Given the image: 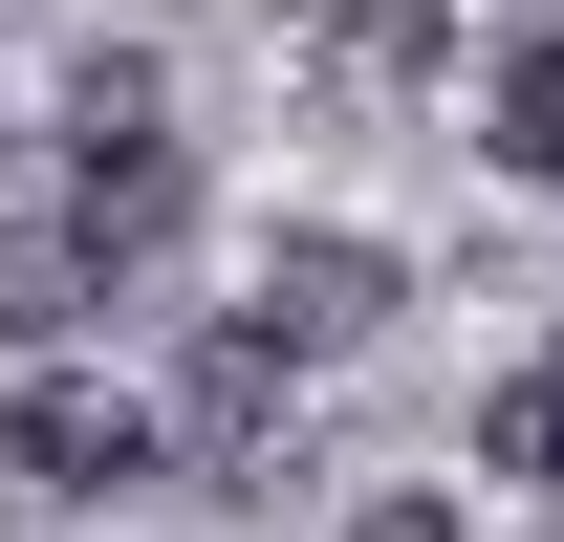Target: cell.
<instances>
[{
    "label": "cell",
    "instance_id": "obj_1",
    "mask_svg": "<svg viewBox=\"0 0 564 542\" xmlns=\"http://www.w3.org/2000/svg\"><path fill=\"white\" fill-rule=\"evenodd\" d=\"M152 456H174V412L109 391V369H22L0 391V477H44V499H131Z\"/></svg>",
    "mask_w": 564,
    "mask_h": 542
},
{
    "label": "cell",
    "instance_id": "obj_2",
    "mask_svg": "<svg viewBox=\"0 0 564 542\" xmlns=\"http://www.w3.org/2000/svg\"><path fill=\"white\" fill-rule=\"evenodd\" d=\"M282 391H304V347L239 304V326H196V369H174V456L196 477H282Z\"/></svg>",
    "mask_w": 564,
    "mask_h": 542
},
{
    "label": "cell",
    "instance_id": "obj_3",
    "mask_svg": "<svg viewBox=\"0 0 564 542\" xmlns=\"http://www.w3.org/2000/svg\"><path fill=\"white\" fill-rule=\"evenodd\" d=\"M391 304H413V282H391V239H348V217H304V239L261 261V326L304 347V369H326V347H369Z\"/></svg>",
    "mask_w": 564,
    "mask_h": 542
},
{
    "label": "cell",
    "instance_id": "obj_4",
    "mask_svg": "<svg viewBox=\"0 0 564 542\" xmlns=\"http://www.w3.org/2000/svg\"><path fill=\"white\" fill-rule=\"evenodd\" d=\"M109 304H131V261L87 217H0V347H87Z\"/></svg>",
    "mask_w": 564,
    "mask_h": 542
},
{
    "label": "cell",
    "instance_id": "obj_5",
    "mask_svg": "<svg viewBox=\"0 0 564 542\" xmlns=\"http://www.w3.org/2000/svg\"><path fill=\"white\" fill-rule=\"evenodd\" d=\"M499 174H521V196H564V22H521V44H499Z\"/></svg>",
    "mask_w": 564,
    "mask_h": 542
},
{
    "label": "cell",
    "instance_id": "obj_6",
    "mask_svg": "<svg viewBox=\"0 0 564 542\" xmlns=\"http://www.w3.org/2000/svg\"><path fill=\"white\" fill-rule=\"evenodd\" d=\"M326 66L348 87H434L456 66V0H326Z\"/></svg>",
    "mask_w": 564,
    "mask_h": 542
},
{
    "label": "cell",
    "instance_id": "obj_7",
    "mask_svg": "<svg viewBox=\"0 0 564 542\" xmlns=\"http://www.w3.org/2000/svg\"><path fill=\"white\" fill-rule=\"evenodd\" d=\"M478 477H543L564 499V347H521V369L478 391Z\"/></svg>",
    "mask_w": 564,
    "mask_h": 542
},
{
    "label": "cell",
    "instance_id": "obj_8",
    "mask_svg": "<svg viewBox=\"0 0 564 542\" xmlns=\"http://www.w3.org/2000/svg\"><path fill=\"white\" fill-rule=\"evenodd\" d=\"M326 542H456V499H348Z\"/></svg>",
    "mask_w": 564,
    "mask_h": 542
}]
</instances>
